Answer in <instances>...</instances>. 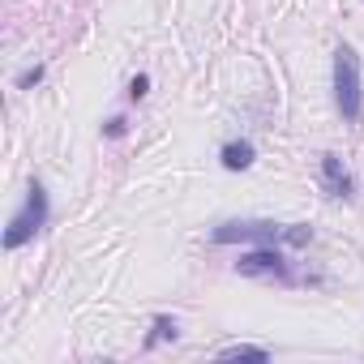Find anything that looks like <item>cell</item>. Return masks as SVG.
<instances>
[{"mask_svg":"<svg viewBox=\"0 0 364 364\" xmlns=\"http://www.w3.org/2000/svg\"><path fill=\"white\" fill-rule=\"evenodd\" d=\"M334 103H338V116L347 124H360L364 120L360 60H355V48H347V43H338V52H334Z\"/></svg>","mask_w":364,"mask_h":364,"instance_id":"obj_1","label":"cell"},{"mask_svg":"<svg viewBox=\"0 0 364 364\" xmlns=\"http://www.w3.org/2000/svg\"><path fill=\"white\" fill-rule=\"evenodd\" d=\"M48 223V189L39 185V180H31V189H26V206L9 219V232H5V249H22L26 240H35Z\"/></svg>","mask_w":364,"mask_h":364,"instance_id":"obj_2","label":"cell"},{"mask_svg":"<svg viewBox=\"0 0 364 364\" xmlns=\"http://www.w3.org/2000/svg\"><path fill=\"white\" fill-rule=\"evenodd\" d=\"M215 245H279L283 240V228L279 223H266V219H249V223H219L210 232Z\"/></svg>","mask_w":364,"mask_h":364,"instance_id":"obj_3","label":"cell"},{"mask_svg":"<svg viewBox=\"0 0 364 364\" xmlns=\"http://www.w3.org/2000/svg\"><path fill=\"white\" fill-rule=\"evenodd\" d=\"M236 274H245V279H291V266L283 262V253L274 245H257V249L240 253Z\"/></svg>","mask_w":364,"mask_h":364,"instance_id":"obj_4","label":"cell"},{"mask_svg":"<svg viewBox=\"0 0 364 364\" xmlns=\"http://www.w3.org/2000/svg\"><path fill=\"white\" fill-rule=\"evenodd\" d=\"M321 185H326V193L338 198V202H347V198L355 193V180H351V171L343 167L338 154H321Z\"/></svg>","mask_w":364,"mask_h":364,"instance_id":"obj_5","label":"cell"},{"mask_svg":"<svg viewBox=\"0 0 364 364\" xmlns=\"http://www.w3.org/2000/svg\"><path fill=\"white\" fill-rule=\"evenodd\" d=\"M219 159H223L228 171H249L253 167V141H228L219 150Z\"/></svg>","mask_w":364,"mask_h":364,"instance_id":"obj_6","label":"cell"},{"mask_svg":"<svg viewBox=\"0 0 364 364\" xmlns=\"http://www.w3.org/2000/svg\"><path fill=\"white\" fill-rule=\"evenodd\" d=\"M176 334H180V326H176V317H167V313H159V317L150 321V334H146V351H150V347H159V343H176Z\"/></svg>","mask_w":364,"mask_h":364,"instance_id":"obj_7","label":"cell"},{"mask_svg":"<svg viewBox=\"0 0 364 364\" xmlns=\"http://www.w3.org/2000/svg\"><path fill=\"white\" fill-rule=\"evenodd\" d=\"M219 360H270V351L266 347H257V343H228V347H219Z\"/></svg>","mask_w":364,"mask_h":364,"instance_id":"obj_8","label":"cell"},{"mask_svg":"<svg viewBox=\"0 0 364 364\" xmlns=\"http://www.w3.org/2000/svg\"><path fill=\"white\" fill-rule=\"evenodd\" d=\"M283 240H287L291 249H304V245H313V228H309V223H287V228H283Z\"/></svg>","mask_w":364,"mask_h":364,"instance_id":"obj_9","label":"cell"},{"mask_svg":"<svg viewBox=\"0 0 364 364\" xmlns=\"http://www.w3.org/2000/svg\"><path fill=\"white\" fill-rule=\"evenodd\" d=\"M43 73H48V65H31L26 73H18V90H35L43 82Z\"/></svg>","mask_w":364,"mask_h":364,"instance_id":"obj_10","label":"cell"},{"mask_svg":"<svg viewBox=\"0 0 364 364\" xmlns=\"http://www.w3.org/2000/svg\"><path fill=\"white\" fill-rule=\"evenodd\" d=\"M146 90H150V77H146V73H137V77L129 82V99L137 103V99H146Z\"/></svg>","mask_w":364,"mask_h":364,"instance_id":"obj_11","label":"cell"},{"mask_svg":"<svg viewBox=\"0 0 364 364\" xmlns=\"http://www.w3.org/2000/svg\"><path fill=\"white\" fill-rule=\"evenodd\" d=\"M124 133H129V120H124V116H112V120L103 124V137H124Z\"/></svg>","mask_w":364,"mask_h":364,"instance_id":"obj_12","label":"cell"}]
</instances>
